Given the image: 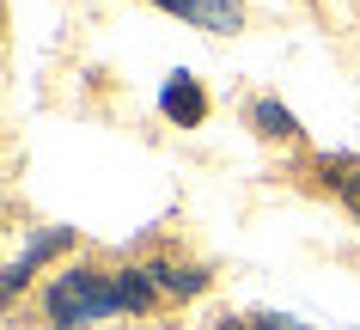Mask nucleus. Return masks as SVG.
<instances>
[{
	"instance_id": "5",
	"label": "nucleus",
	"mask_w": 360,
	"mask_h": 330,
	"mask_svg": "<svg viewBox=\"0 0 360 330\" xmlns=\"http://www.w3.org/2000/svg\"><path fill=\"white\" fill-rule=\"evenodd\" d=\"M318 177H330V190L354 208V220H360V165L354 159H318Z\"/></svg>"
},
{
	"instance_id": "4",
	"label": "nucleus",
	"mask_w": 360,
	"mask_h": 330,
	"mask_svg": "<svg viewBox=\"0 0 360 330\" xmlns=\"http://www.w3.org/2000/svg\"><path fill=\"white\" fill-rule=\"evenodd\" d=\"M68 245H74V233H68V227H49V233H43L37 245H31V251H25L19 263L6 269V293H19V288H25V275L37 269V263H49V257H56V251H68Z\"/></svg>"
},
{
	"instance_id": "1",
	"label": "nucleus",
	"mask_w": 360,
	"mask_h": 330,
	"mask_svg": "<svg viewBox=\"0 0 360 330\" xmlns=\"http://www.w3.org/2000/svg\"><path fill=\"white\" fill-rule=\"evenodd\" d=\"M43 306H49V324L56 330H79V324H98V318L122 312V293H116V275L68 269V275H56V288H49Z\"/></svg>"
},
{
	"instance_id": "8",
	"label": "nucleus",
	"mask_w": 360,
	"mask_h": 330,
	"mask_svg": "<svg viewBox=\"0 0 360 330\" xmlns=\"http://www.w3.org/2000/svg\"><path fill=\"white\" fill-rule=\"evenodd\" d=\"M220 330H305L300 318H250V324H220Z\"/></svg>"
},
{
	"instance_id": "2",
	"label": "nucleus",
	"mask_w": 360,
	"mask_h": 330,
	"mask_svg": "<svg viewBox=\"0 0 360 330\" xmlns=\"http://www.w3.org/2000/svg\"><path fill=\"white\" fill-rule=\"evenodd\" d=\"M153 6H165L177 19L202 25V31H238V25H245V6H238V0H153Z\"/></svg>"
},
{
	"instance_id": "3",
	"label": "nucleus",
	"mask_w": 360,
	"mask_h": 330,
	"mask_svg": "<svg viewBox=\"0 0 360 330\" xmlns=\"http://www.w3.org/2000/svg\"><path fill=\"white\" fill-rule=\"evenodd\" d=\"M159 104H165V117H177L184 129H195V122L208 117V98H202V86H195L190 74H171V86L159 92Z\"/></svg>"
},
{
	"instance_id": "6",
	"label": "nucleus",
	"mask_w": 360,
	"mask_h": 330,
	"mask_svg": "<svg viewBox=\"0 0 360 330\" xmlns=\"http://www.w3.org/2000/svg\"><path fill=\"white\" fill-rule=\"evenodd\" d=\"M250 122H257V135H275V141H293V135H300L293 110L275 104V98H257V104H250Z\"/></svg>"
},
{
	"instance_id": "7",
	"label": "nucleus",
	"mask_w": 360,
	"mask_h": 330,
	"mask_svg": "<svg viewBox=\"0 0 360 330\" xmlns=\"http://www.w3.org/2000/svg\"><path fill=\"white\" fill-rule=\"evenodd\" d=\"M153 281H159V288H171V293H202V288H208V275H202V269H171V263H153Z\"/></svg>"
}]
</instances>
